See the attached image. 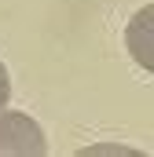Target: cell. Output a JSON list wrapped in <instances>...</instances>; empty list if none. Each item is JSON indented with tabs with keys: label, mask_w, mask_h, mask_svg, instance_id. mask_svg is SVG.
Wrapping results in <instances>:
<instances>
[{
	"label": "cell",
	"mask_w": 154,
	"mask_h": 157,
	"mask_svg": "<svg viewBox=\"0 0 154 157\" xmlns=\"http://www.w3.org/2000/svg\"><path fill=\"white\" fill-rule=\"evenodd\" d=\"M0 154H48L44 132L37 121H30L26 113H4L0 110Z\"/></svg>",
	"instance_id": "obj_1"
},
{
	"label": "cell",
	"mask_w": 154,
	"mask_h": 157,
	"mask_svg": "<svg viewBox=\"0 0 154 157\" xmlns=\"http://www.w3.org/2000/svg\"><path fill=\"white\" fill-rule=\"evenodd\" d=\"M125 44H128V55L154 73V4L140 7L125 29Z\"/></svg>",
	"instance_id": "obj_2"
},
{
	"label": "cell",
	"mask_w": 154,
	"mask_h": 157,
	"mask_svg": "<svg viewBox=\"0 0 154 157\" xmlns=\"http://www.w3.org/2000/svg\"><path fill=\"white\" fill-rule=\"evenodd\" d=\"M7 99H11V77H7V70H4V62H0V110L7 106Z\"/></svg>",
	"instance_id": "obj_3"
}]
</instances>
